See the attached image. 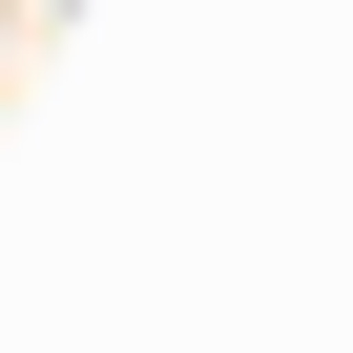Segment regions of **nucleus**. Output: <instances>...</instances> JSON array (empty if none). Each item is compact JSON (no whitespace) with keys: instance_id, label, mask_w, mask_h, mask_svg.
<instances>
[]
</instances>
